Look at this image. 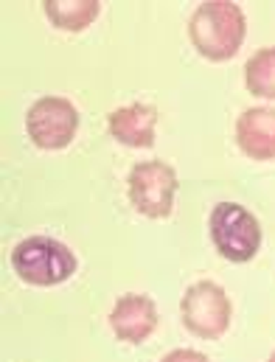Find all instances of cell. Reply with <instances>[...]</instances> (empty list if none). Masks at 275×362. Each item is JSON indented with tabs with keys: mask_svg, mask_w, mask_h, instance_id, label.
I'll return each instance as SVG.
<instances>
[{
	"mask_svg": "<svg viewBox=\"0 0 275 362\" xmlns=\"http://www.w3.org/2000/svg\"><path fill=\"white\" fill-rule=\"evenodd\" d=\"M14 272L34 286H57L76 272V256L57 239L31 236L11 250Z\"/></svg>",
	"mask_w": 275,
	"mask_h": 362,
	"instance_id": "2",
	"label": "cell"
},
{
	"mask_svg": "<svg viewBox=\"0 0 275 362\" xmlns=\"http://www.w3.org/2000/svg\"><path fill=\"white\" fill-rule=\"evenodd\" d=\"M211 239L222 259L245 264L262 247V225L247 208L236 202H219L211 211Z\"/></svg>",
	"mask_w": 275,
	"mask_h": 362,
	"instance_id": "3",
	"label": "cell"
},
{
	"mask_svg": "<svg viewBox=\"0 0 275 362\" xmlns=\"http://www.w3.org/2000/svg\"><path fill=\"white\" fill-rule=\"evenodd\" d=\"M160 362H208V357L199 351H191V349H177V351L166 354Z\"/></svg>",
	"mask_w": 275,
	"mask_h": 362,
	"instance_id": "12",
	"label": "cell"
},
{
	"mask_svg": "<svg viewBox=\"0 0 275 362\" xmlns=\"http://www.w3.org/2000/svg\"><path fill=\"white\" fill-rule=\"evenodd\" d=\"M188 37L205 59H230L245 40V14L230 0H208L191 14Z\"/></svg>",
	"mask_w": 275,
	"mask_h": 362,
	"instance_id": "1",
	"label": "cell"
},
{
	"mask_svg": "<svg viewBox=\"0 0 275 362\" xmlns=\"http://www.w3.org/2000/svg\"><path fill=\"white\" fill-rule=\"evenodd\" d=\"M267 362H275V354H273V357H270V360H267Z\"/></svg>",
	"mask_w": 275,
	"mask_h": 362,
	"instance_id": "13",
	"label": "cell"
},
{
	"mask_svg": "<svg viewBox=\"0 0 275 362\" xmlns=\"http://www.w3.org/2000/svg\"><path fill=\"white\" fill-rule=\"evenodd\" d=\"M175 191H177V175L163 160H146L129 172V202L144 216L152 219L169 216L175 205Z\"/></svg>",
	"mask_w": 275,
	"mask_h": 362,
	"instance_id": "5",
	"label": "cell"
},
{
	"mask_svg": "<svg viewBox=\"0 0 275 362\" xmlns=\"http://www.w3.org/2000/svg\"><path fill=\"white\" fill-rule=\"evenodd\" d=\"M245 85L256 95L275 98V48H262L247 59Z\"/></svg>",
	"mask_w": 275,
	"mask_h": 362,
	"instance_id": "11",
	"label": "cell"
},
{
	"mask_svg": "<svg viewBox=\"0 0 275 362\" xmlns=\"http://www.w3.org/2000/svg\"><path fill=\"white\" fill-rule=\"evenodd\" d=\"M110 326L124 343H144L158 329V309L146 295H124L110 312Z\"/></svg>",
	"mask_w": 275,
	"mask_h": 362,
	"instance_id": "7",
	"label": "cell"
},
{
	"mask_svg": "<svg viewBox=\"0 0 275 362\" xmlns=\"http://www.w3.org/2000/svg\"><path fill=\"white\" fill-rule=\"evenodd\" d=\"M25 129L40 149H65L79 129V112L68 98L45 95L28 110Z\"/></svg>",
	"mask_w": 275,
	"mask_h": 362,
	"instance_id": "6",
	"label": "cell"
},
{
	"mask_svg": "<svg viewBox=\"0 0 275 362\" xmlns=\"http://www.w3.org/2000/svg\"><path fill=\"white\" fill-rule=\"evenodd\" d=\"M110 135L127 146L149 149L155 144V127H158V110L149 104H127L110 112Z\"/></svg>",
	"mask_w": 275,
	"mask_h": 362,
	"instance_id": "9",
	"label": "cell"
},
{
	"mask_svg": "<svg viewBox=\"0 0 275 362\" xmlns=\"http://www.w3.org/2000/svg\"><path fill=\"white\" fill-rule=\"evenodd\" d=\"M45 14L51 23L62 31H82L98 17V3L95 0H48Z\"/></svg>",
	"mask_w": 275,
	"mask_h": 362,
	"instance_id": "10",
	"label": "cell"
},
{
	"mask_svg": "<svg viewBox=\"0 0 275 362\" xmlns=\"http://www.w3.org/2000/svg\"><path fill=\"white\" fill-rule=\"evenodd\" d=\"M180 312H183L185 329L202 340H216L230 326V300H228L225 289L213 281L191 284L185 289Z\"/></svg>",
	"mask_w": 275,
	"mask_h": 362,
	"instance_id": "4",
	"label": "cell"
},
{
	"mask_svg": "<svg viewBox=\"0 0 275 362\" xmlns=\"http://www.w3.org/2000/svg\"><path fill=\"white\" fill-rule=\"evenodd\" d=\"M236 144L253 160H275V110H245L236 121Z\"/></svg>",
	"mask_w": 275,
	"mask_h": 362,
	"instance_id": "8",
	"label": "cell"
}]
</instances>
